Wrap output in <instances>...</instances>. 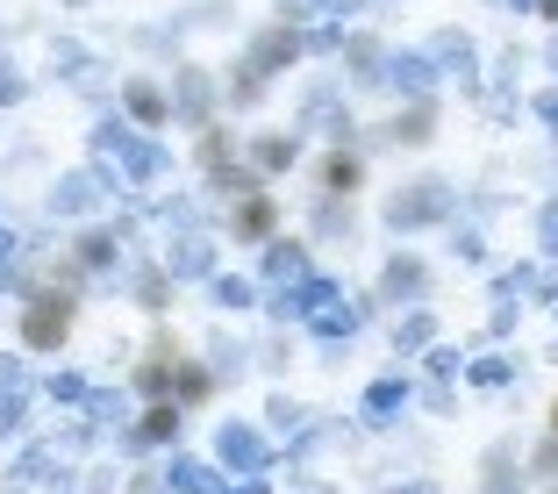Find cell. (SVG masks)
Here are the masks:
<instances>
[{"instance_id":"obj_1","label":"cell","mask_w":558,"mask_h":494,"mask_svg":"<svg viewBox=\"0 0 558 494\" xmlns=\"http://www.w3.org/2000/svg\"><path fill=\"white\" fill-rule=\"evenodd\" d=\"M108 208H130V186H122L100 158L58 172V180H50V194H44V222H100Z\"/></svg>"},{"instance_id":"obj_2","label":"cell","mask_w":558,"mask_h":494,"mask_svg":"<svg viewBox=\"0 0 558 494\" xmlns=\"http://www.w3.org/2000/svg\"><path fill=\"white\" fill-rule=\"evenodd\" d=\"M379 222L395 237H423V230H451L459 222V186L444 172H423V180H401L395 194L379 201Z\"/></svg>"},{"instance_id":"obj_3","label":"cell","mask_w":558,"mask_h":494,"mask_svg":"<svg viewBox=\"0 0 558 494\" xmlns=\"http://www.w3.org/2000/svg\"><path fill=\"white\" fill-rule=\"evenodd\" d=\"M72 315H80V294H72V287H29V301H22V345L58 351L72 337Z\"/></svg>"},{"instance_id":"obj_4","label":"cell","mask_w":558,"mask_h":494,"mask_svg":"<svg viewBox=\"0 0 558 494\" xmlns=\"http://www.w3.org/2000/svg\"><path fill=\"white\" fill-rule=\"evenodd\" d=\"M429 287H437V273H429L423 251H387L373 301H379V309H429Z\"/></svg>"},{"instance_id":"obj_5","label":"cell","mask_w":558,"mask_h":494,"mask_svg":"<svg viewBox=\"0 0 558 494\" xmlns=\"http://www.w3.org/2000/svg\"><path fill=\"white\" fill-rule=\"evenodd\" d=\"M165 94H172V122H180V130H208L215 108H222V80H215L208 65H180L165 80Z\"/></svg>"},{"instance_id":"obj_6","label":"cell","mask_w":558,"mask_h":494,"mask_svg":"<svg viewBox=\"0 0 558 494\" xmlns=\"http://www.w3.org/2000/svg\"><path fill=\"white\" fill-rule=\"evenodd\" d=\"M158 265L172 273V287L180 280H215V273H222V244H215V230H165Z\"/></svg>"},{"instance_id":"obj_7","label":"cell","mask_w":558,"mask_h":494,"mask_svg":"<svg viewBox=\"0 0 558 494\" xmlns=\"http://www.w3.org/2000/svg\"><path fill=\"white\" fill-rule=\"evenodd\" d=\"M222 215V230H230V244H272L279 237V194L272 186H258V194H244V201H230V208H215Z\"/></svg>"},{"instance_id":"obj_8","label":"cell","mask_w":558,"mask_h":494,"mask_svg":"<svg viewBox=\"0 0 558 494\" xmlns=\"http://www.w3.org/2000/svg\"><path fill=\"white\" fill-rule=\"evenodd\" d=\"M301 158H308V136H301V130H258V136H244V165L258 172L265 186L287 180Z\"/></svg>"},{"instance_id":"obj_9","label":"cell","mask_w":558,"mask_h":494,"mask_svg":"<svg viewBox=\"0 0 558 494\" xmlns=\"http://www.w3.org/2000/svg\"><path fill=\"white\" fill-rule=\"evenodd\" d=\"M116 116H130L136 130H172V94H165L150 72H136V80H116Z\"/></svg>"},{"instance_id":"obj_10","label":"cell","mask_w":558,"mask_h":494,"mask_svg":"<svg viewBox=\"0 0 558 494\" xmlns=\"http://www.w3.org/2000/svg\"><path fill=\"white\" fill-rule=\"evenodd\" d=\"M308 273H315V244H308V237H272V244H265V258H258V287H265V294L301 287Z\"/></svg>"},{"instance_id":"obj_11","label":"cell","mask_w":558,"mask_h":494,"mask_svg":"<svg viewBox=\"0 0 558 494\" xmlns=\"http://www.w3.org/2000/svg\"><path fill=\"white\" fill-rule=\"evenodd\" d=\"M387 94H401V100H437V86H444V72H437V58L429 50H387Z\"/></svg>"},{"instance_id":"obj_12","label":"cell","mask_w":558,"mask_h":494,"mask_svg":"<svg viewBox=\"0 0 558 494\" xmlns=\"http://www.w3.org/2000/svg\"><path fill=\"white\" fill-rule=\"evenodd\" d=\"M359 186H365V150H359V144H329L323 158H315V194L351 201Z\"/></svg>"},{"instance_id":"obj_13","label":"cell","mask_w":558,"mask_h":494,"mask_svg":"<svg viewBox=\"0 0 558 494\" xmlns=\"http://www.w3.org/2000/svg\"><path fill=\"white\" fill-rule=\"evenodd\" d=\"M337 80H351V86H365V94H373V86L387 80V44H379V36H365V29H351L344 50H337Z\"/></svg>"},{"instance_id":"obj_14","label":"cell","mask_w":558,"mask_h":494,"mask_svg":"<svg viewBox=\"0 0 558 494\" xmlns=\"http://www.w3.org/2000/svg\"><path fill=\"white\" fill-rule=\"evenodd\" d=\"M429 58H437L444 80H459L465 94H480V44L465 29H437V36H429Z\"/></svg>"},{"instance_id":"obj_15","label":"cell","mask_w":558,"mask_h":494,"mask_svg":"<svg viewBox=\"0 0 558 494\" xmlns=\"http://www.w3.org/2000/svg\"><path fill=\"white\" fill-rule=\"evenodd\" d=\"M351 237H359V208L329 201V194H308V244H351Z\"/></svg>"},{"instance_id":"obj_16","label":"cell","mask_w":558,"mask_h":494,"mask_svg":"<svg viewBox=\"0 0 558 494\" xmlns=\"http://www.w3.org/2000/svg\"><path fill=\"white\" fill-rule=\"evenodd\" d=\"M50 72H58V80H72V86H86L100 72V50L80 44V36H50Z\"/></svg>"},{"instance_id":"obj_17","label":"cell","mask_w":558,"mask_h":494,"mask_svg":"<svg viewBox=\"0 0 558 494\" xmlns=\"http://www.w3.org/2000/svg\"><path fill=\"white\" fill-rule=\"evenodd\" d=\"M215 451H222L230 466H244V473H258V466H265V437L251 423H222V430H215Z\"/></svg>"},{"instance_id":"obj_18","label":"cell","mask_w":558,"mask_h":494,"mask_svg":"<svg viewBox=\"0 0 558 494\" xmlns=\"http://www.w3.org/2000/svg\"><path fill=\"white\" fill-rule=\"evenodd\" d=\"M387 337H395V351H401V359H415V351H429V345H437V315H429V309H401Z\"/></svg>"},{"instance_id":"obj_19","label":"cell","mask_w":558,"mask_h":494,"mask_svg":"<svg viewBox=\"0 0 558 494\" xmlns=\"http://www.w3.org/2000/svg\"><path fill=\"white\" fill-rule=\"evenodd\" d=\"M208 301L222 315H251V309H258V280H244V273H215V280H208Z\"/></svg>"},{"instance_id":"obj_20","label":"cell","mask_w":558,"mask_h":494,"mask_svg":"<svg viewBox=\"0 0 558 494\" xmlns=\"http://www.w3.org/2000/svg\"><path fill=\"white\" fill-rule=\"evenodd\" d=\"M480 387V395H501V387H515L523 379V359H509V351H487V359H473V373H465Z\"/></svg>"},{"instance_id":"obj_21","label":"cell","mask_w":558,"mask_h":494,"mask_svg":"<svg viewBox=\"0 0 558 494\" xmlns=\"http://www.w3.org/2000/svg\"><path fill=\"white\" fill-rule=\"evenodd\" d=\"M409 373H387V379H373V387H365V415H373V423H387V415L395 409H409Z\"/></svg>"},{"instance_id":"obj_22","label":"cell","mask_w":558,"mask_h":494,"mask_svg":"<svg viewBox=\"0 0 558 494\" xmlns=\"http://www.w3.org/2000/svg\"><path fill=\"white\" fill-rule=\"evenodd\" d=\"M444 251H451L459 265H487V258H494V251H487V230H480V222H465V215L444 230Z\"/></svg>"},{"instance_id":"obj_23","label":"cell","mask_w":558,"mask_h":494,"mask_svg":"<svg viewBox=\"0 0 558 494\" xmlns=\"http://www.w3.org/2000/svg\"><path fill=\"white\" fill-rule=\"evenodd\" d=\"M222 22H236V8H230V0H194L186 15H172V29H180V36H194V29H222Z\"/></svg>"},{"instance_id":"obj_24","label":"cell","mask_w":558,"mask_h":494,"mask_svg":"<svg viewBox=\"0 0 558 494\" xmlns=\"http://www.w3.org/2000/svg\"><path fill=\"white\" fill-rule=\"evenodd\" d=\"M480 494H523V459H515L509 445L487 459V487H480Z\"/></svg>"},{"instance_id":"obj_25","label":"cell","mask_w":558,"mask_h":494,"mask_svg":"<svg viewBox=\"0 0 558 494\" xmlns=\"http://www.w3.org/2000/svg\"><path fill=\"white\" fill-rule=\"evenodd\" d=\"M22 100H29V72L0 58V116H8V108H22Z\"/></svg>"},{"instance_id":"obj_26","label":"cell","mask_w":558,"mask_h":494,"mask_svg":"<svg viewBox=\"0 0 558 494\" xmlns=\"http://www.w3.org/2000/svg\"><path fill=\"white\" fill-rule=\"evenodd\" d=\"M537 258H558V194L537 201Z\"/></svg>"},{"instance_id":"obj_27","label":"cell","mask_w":558,"mask_h":494,"mask_svg":"<svg viewBox=\"0 0 558 494\" xmlns=\"http://www.w3.org/2000/svg\"><path fill=\"white\" fill-rule=\"evenodd\" d=\"M165 487H180V494H208V466L180 459V466H172V473H165Z\"/></svg>"},{"instance_id":"obj_28","label":"cell","mask_w":558,"mask_h":494,"mask_svg":"<svg viewBox=\"0 0 558 494\" xmlns=\"http://www.w3.org/2000/svg\"><path fill=\"white\" fill-rule=\"evenodd\" d=\"M50 401H86V379L80 373H50Z\"/></svg>"},{"instance_id":"obj_29","label":"cell","mask_w":558,"mask_h":494,"mask_svg":"<svg viewBox=\"0 0 558 494\" xmlns=\"http://www.w3.org/2000/svg\"><path fill=\"white\" fill-rule=\"evenodd\" d=\"M515 323H523V301H494V323H487V329H494V337H509V329H515Z\"/></svg>"},{"instance_id":"obj_30","label":"cell","mask_w":558,"mask_h":494,"mask_svg":"<svg viewBox=\"0 0 558 494\" xmlns=\"http://www.w3.org/2000/svg\"><path fill=\"white\" fill-rule=\"evenodd\" d=\"M530 108H537V122H551V136H558V80H551V86H544V94H537V100H530Z\"/></svg>"},{"instance_id":"obj_31","label":"cell","mask_w":558,"mask_h":494,"mask_svg":"<svg viewBox=\"0 0 558 494\" xmlns=\"http://www.w3.org/2000/svg\"><path fill=\"white\" fill-rule=\"evenodd\" d=\"M272 430H301V401L279 395V401H272Z\"/></svg>"},{"instance_id":"obj_32","label":"cell","mask_w":558,"mask_h":494,"mask_svg":"<svg viewBox=\"0 0 558 494\" xmlns=\"http://www.w3.org/2000/svg\"><path fill=\"white\" fill-rule=\"evenodd\" d=\"M544 65H551V80H558V29H551V44H544Z\"/></svg>"},{"instance_id":"obj_33","label":"cell","mask_w":558,"mask_h":494,"mask_svg":"<svg viewBox=\"0 0 558 494\" xmlns=\"http://www.w3.org/2000/svg\"><path fill=\"white\" fill-rule=\"evenodd\" d=\"M509 8H515V15H530V8H537V0H509Z\"/></svg>"},{"instance_id":"obj_34","label":"cell","mask_w":558,"mask_h":494,"mask_svg":"<svg viewBox=\"0 0 558 494\" xmlns=\"http://www.w3.org/2000/svg\"><path fill=\"white\" fill-rule=\"evenodd\" d=\"M401 494H437V487H423V480H415V487H401Z\"/></svg>"},{"instance_id":"obj_35","label":"cell","mask_w":558,"mask_h":494,"mask_svg":"<svg viewBox=\"0 0 558 494\" xmlns=\"http://www.w3.org/2000/svg\"><path fill=\"white\" fill-rule=\"evenodd\" d=\"M58 8H94V0H58Z\"/></svg>"},{"instance_id":"obj_36","label":"cell","mask_w":558,"mask_h":494,"mask_svg":"<svg viewBox=\"0 0 558 494\" xmlns=\"http://www.w3.org/2000/svg\"><path fill=\"white\" fill-rule=\"evenodd\" d=\"M0 222H8V201H0Z\"/></svg>"}]
</instances>
